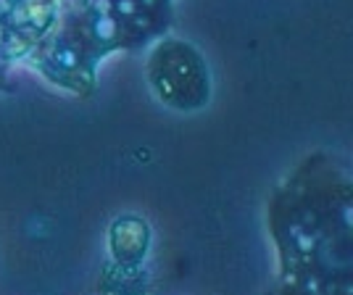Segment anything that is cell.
I'll return each mask as SVG.
<instances>
[{
  "label": "cell",
  "mask_w": 353,
  "mask_h": 295,
  "mask_svg": "<svg viewBox=\"0 0 353 295\" xmlns=\"http://www.w3.org/2000/svg\"><path fill=\"white\" fill-rule=\"evenodd\" d=\"M172 21V0H61L59 19L24 66L48 85L92 95L98 69L117 50H140Z\"/></svg>",
  "instance_id": "cell-1"
},
{
  "label": "cell",
  "mask_w": 353,
  "mask_h": 295,
  "mask_svg": "<svg viewBox=\"0 0 353 295\" xmlns=\"http://www.w3.org/2000/svg\"><path fill=\"white\" fill-rule=\"evenodd\" d=\"M148 82L174 111H198L211 95V79L201 53L185 40H163L148 59Z\"/></svg>",
  "instance_id": "cell-2"
},
{
  "label": "cell",
  "mask_w": 353,
  "mask_h": 295,
  "mask_svg": "<svg viewBox=\"0 0 353 295\" xmlns=\"http://www.w3.org/2000/svg\"><path fill=\"white\" fill-rule=\"evenodd\" d=\"M61 0H0V92L8 72L48 37L59 19Z\"/></svg>",
  "instance_id": "cell-3"
}]
</instances>
